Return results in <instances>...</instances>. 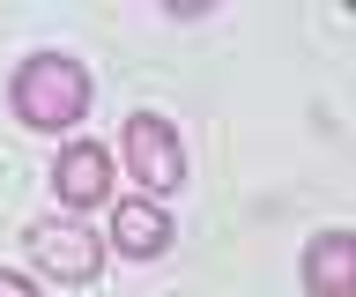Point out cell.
Returning a JSON list of instances; mask_svg holds the SVG:
<instances>
[{
  "instance_id": "5",
  "label": "cell",
  "mask_w": 356,
  "mask_h": 297,
  "mask_svg": "<svg viewBox=\"0 0 356 297\" xmlns=\"http://www.w3.org/2000/svg\"><path fill=\"white\" fill-rule=\"evenodd\" d=\"M52 193H60L67 208H97L111 193V156L97 149V141H74V149L52 163Z\"/></svg>"
},
{
  "instance_id": "6",
  "label": "cell",
  "mask_w": 356,
  "mask_h": 297,
  "mask_svg": "<svg viewBox=\"0 0 356 297\" xmlns=\"http://www.w3.org/2000/svg\"><path fill=\"white\" fill-rule=\"evenodd\" d=\"M111 238H119L127 260H156V252L171 246V216H163L156 201H119L111 208Z\"/></svg>"
},
{
  "instance_id": "7",
  "label": "cell",
  "mask_w": 356,
  "mask_h": 297,
  "mask_svg": "<svg viewBox=\"0 0 356 297\" xmlns=\"http://www.w3.org/2000/svg\"><path fill=\"white\" fill-rule=\"evenodd\" d=\"M0 297H38V282H22V275H8V268H0Z\"/></svg>"
},
{
  "instance_id": "2",
  "label": "cell",
  "mask_w": 356,
  "mask_h": 297,
  "mask_svg": "<svg viewBox=\"0 0 356 297\" xmlns=\"http://www.w3.org/2000/svg\"><path fill=\"white\" fill-rule=\"evenodd\" d=\"M127 163H134V179L149 186V193H171V186L186 179L178 127H171L163 112H134V119H127Z\"/></svg>"
},
{
  "instance_id": "4",
  "label": "cell",
  "mask_w": 356,
  "mask_h": 297,
  "mask_svg": "<svg viewBox=\"0 0 356 297\" xmlns=\"http://www.w3.org/2000/svg\"><path fill=\"white\" fill-rule=\"evenodd\" d=\"M305 290L312 297H356V230H319V238H312Z\"/></svg>"
},
{
  "instance_id": "1",
  "label": "cell",
  "mask_w": 356,
  "mask_h": 297,
  "mask_svg": "<svg viewBox=\"0 0 356 297\" xmlns=\"http://www.w3.org/2000/svg\"><path fill=\"white\" fill-rule=\"evenodd\" d=\"M82 112H89V67L67 52H30L15 74V119L38 134H67L82 127Z\"/></svg>"
},
{
  "instance_id": "3",
  "label": "cell",
  "mask_w": 356,
  "mask_h": 297,
  "mask_svg": "<svg viewBox=\"0 0 356 297\" xmlns=\"http://www.w3.org/2000/svg\"><path fill=\"white\" fill-rule=\"evenodd\" d=\"M30 260H38L52 282H97L104 238H89L82 223H38V230H30Z\"/></svg>"
}]
</instances>
